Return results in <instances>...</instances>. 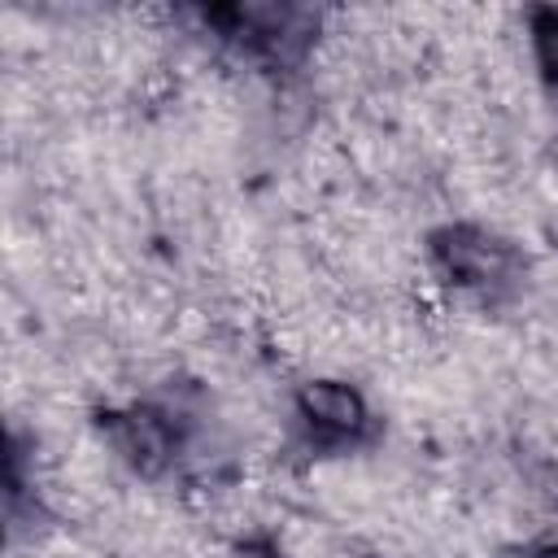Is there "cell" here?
<instances>
[{"instance_id": "obj_1", "label": "cell", "mask_w": 558, "mask_h": 558, "mask_svg": "<svg viewBox=\"0 0 558 558\" xmlns=\"http://www.w3.org/2000/svg\"><path fill=\"white\" fill-rule=\"evenodd\" d=\"M92 427L126 475L140 484H166L187 471L209 432L205 392L196 384L166 379L153 392L96 405Z\"/></svg>"}, {"instance_id": "obj_2", "label": "cell", "mask_w": 558, "mask_h": 558, "mask_svg": "<svg viewBox=\"0 0 558 558\" xmlns=\"http://www.w3.org/2000/svg\"><path fill=\"white\" fill-rule=\"evenodd\" d=\"M196 35L214 39L222 52L266 70V74H296L305 70L323 13L310 4L288 0H227V4H192L179 9Z\"/></svg>"}, {"instance_id": "obj_3", "label": "cell", "mask_w": 558, "mask_h": 558, "mask_svg": "<svg viewBox=\"0 0 558 558\" xmlns=\"http://www.w3.org/2000/svg\"><path fill=\"white\" fill-rule=\"evenodd\" d=\"M423 262L432 270V279L453 292L466 296L475 305H501L510 296H519L523 275H527V257L523 248L501 235L488 222H471V218H453V222H436L423 235Z\"/></svg>"}, {"instance_id": "obj_4", "label": "cell", "mask_w": 558, "mask_h": 558, "mask_svg": "<svg viewBox=\"0 0 558 558\" xmlns=\"http://www.w3.org/2000/svg\"><path fill=\"white\" fill-rule=\"evenodd\" d=\"M384 440V414L349 375H310L288 392V445L305 462L353 458Z\"/></svg>"}, {"instance_id": "obj_5", "label": "cell", "mask_w": 558, "mask_h": 558, "mask_svg": "<svg viewBox=\"0 0 558 558\" xmlns=\"http://www.w3.org/2000/svg\"><path fill=\"white\" fill-rule=\"evenodd\" d=\"M4 519L9 541L22 536V527H35L44 519V493L35 475V436L26 427H9V458H4Z\"/></svg>"}, {"instance_id": "obj_6", "label": "cell", "mask_w": 558, "mask_h": 558, "mask_svg": "<svg viewBox=\"0 0 558 558\" xmlns=\"http://www.w3.org/2000/svg\"><path fill=\"white\" fill-rule=\"evenodd\" d=\"M523 22H527V48H532L536 78L558 109V4H532Z\"/></svg>"}, {"instance_id": "obj_7", "label": "cell", "mask_w": 558, "mask_h": 558, "mask_svg": "<svg viewBox=\"0 0 558 558\" xmlns=\"http://www.w3.org/2000/svg\"><path fill=\"white\" fill-rule=\"evenodd\" d=\"M227 558H288V545H283V536L270 532V527H248V532L231 536Z\"/></svg>"}, {"instance_id": "obj_8", "label": "cell", "mask_w": 558, "mask_h": 558, "mask_svg": "<svg viewBox=\"0 0 558 558\" xmlns=\"http://www.w3.org/2000/svg\"><path fill=\"white\" fill-rule=\"evenodd\" d=\"M514 558H558V536H536L514 549Z\"/></svg>"}, {"instance_id": "obj_9", "label": "cell", "mask_w": 558, "mask_h": 558, "mask_svg": "<svg viewBox=\"0 0 558 558\" xmlns=\"http://www.w3.org/2000/svg\"><path fill=\"white\" fill-rule=\"evenodd\" d=\"M327 558H379V554L371 545H362V541H336L327 549Z\"/></svg>"}]
</instances>
